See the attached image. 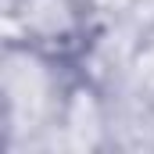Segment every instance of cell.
Wrapping results in <instances>:
<instances>
[{"label":"cell","mask_w":154,"mask_h":154,"mask_svg":"<svg viewBox=\"0 0 154 154\" xmlns=\"http://www.w3.org/2000/svg\"><path fill=\"white\" fill-rule=\"evenodd\" d=\"M4 39H29L61 57H75L90 29L86 0H4Z\"/></svg>","instance_id":"cell-2"},{"label":"cell","mask_w":154,"mask_h":154,"mask_svg":"<svg viewBox=\"0 0 154 154\" xmlns=\"http://www.w3.org/2000/svg\"><path fill=\"white\" fill-rule=\"evenodd\" d=\"M151 104H154V93H151Z\"/></svg>","instance_id":"cell-5"},{"label":"cell","mask_w":154,"mask_h":154,"mask_svg":"<svg viewBox=\"0 0 154 154\" xmlns=\"http://www.w3.org/2000/svg\"><path fill=\"white\" fill-rule=\"evenodd\" d=\"M79 151H111V125H108V97L90 79L75 75L61 115L54 125V154Z\"/></svg>","instance_id":"cell-3"},{"label":"cell","mask_w":154,"mask_h":154,"mask_svg":"<svg viewBox=\"0 0 154 154\" xmlns=\"http://www.w3.org/2000/svg\"><path fill=\"white\" fill-rule=\"evenodd\" d=\"M0 79L7 154H54V125L75 82V65L29 39H4Z\"/></svg>","instance_id":"cell-1"},{"label":"cell","mask_w":154,"mask_h":154,"mask_svg":"<svg viewBox=\"0 0 154 154\" xmlns=\"http://www.w3.org/2000/svg\"><path fill=\"white\" fill-rule=\"evenodd\" d=\"M133 86L143 90V93H154V22L143 29V36L136 43V54H133Z\"/></svg>","instance_id":"cell-4"}]
</instances>
